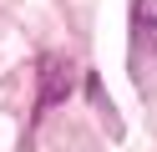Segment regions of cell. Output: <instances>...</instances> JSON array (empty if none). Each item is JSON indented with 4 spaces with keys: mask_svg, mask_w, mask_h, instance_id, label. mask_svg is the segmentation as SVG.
<instances>
[{
    "mask_svg": "<svg viewBox=\"0 0 157 152\" xmlns=\"http://www.w3.org/2000/svg\"><path fill=\"white\" fill-rule=\"evenodd\" d=\"M36 71H41V96H36V101H41V111H46V107H56L61 96H71V56L46 51Z\"/></svg>",
    "mask_w": 157,
    "mask_h": 152,
    "instance_id": "obj_2",
    "label": "cell"
},
{
    "mask_svg": "<svg viewBox=\"0 0 157 152\" xmlns=\"http://www.w3.org/2000/svg\"><path fill=\"white\" fill-rule=\"evenodd\" d=\"M152 61H157V0H132V76L142 91Z\"/></svg>",
    "mask_w": 157,
    "mask_h": 152,
    "instance_id": "obj_1",
    "label": "cell"
}]
</instances>
